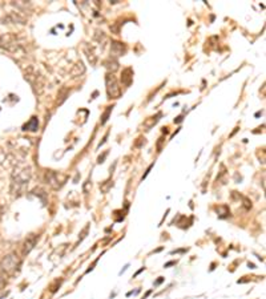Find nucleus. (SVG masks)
<instances>
[{"label":"nucleus","mask_w":266,"mask_h":299,"mask_svg":"<svg viewBox=\"0 0 266 299\" xmlns=\"http://www.w3.org/2000/svg\"><path fill=\"white\" fill-rule=\"evenodd\" d=\"M31 178V169L29 168H19L12 175V185H16V188H24L28 185V181Z\"/></svg>","instance_id":"obj_1"},{"label":"nucleus","mask_w":266,"mask_h":299,"mask_svg":"<svg viewBox=\"0 0 266 299\" xmlns=\"http://www.w3.org/2000/svg\"><path fill=\"white\" fill-rule=\"evenodd\" d=\"M106 93L110 99H119L121 96V88L119 87L117 78L113 74H108L106 76Z\"/></svg>","instance_id":"obj_2"},{"label":"nucleus","mask_w":266,"mask_h":299,"mask_svg":"<svg viewBox=\"0 0 266 299\" xmlns=\"http://www.w3.org/2000/svg\"><path fill=\"white\" fill-rule=\"evenodd\" d=\"M26 78H27L29 83L32 84L33 88L36 89L37 93H42L44 89V78L39 72H36L32 67H29L28 72L26 74Z\"/></svg>","instance_id":"obj_3"},{"label":"nucleus","mask_w":266,"mask_h":299,"mask_svg":"<svg viewBox=\"0 0 266 299\" xmlns=\"http://www.w3.org/2000/svg\"><path fill=\"white\" fill-rule=\"evenodd\" d=\"M46 181L47 184L50 185L52 189H60L67 181V175L57 173V172L50 171L46 173Z\"/></svg>","instance_id":"obj_4"},{"label":"nucleus","mask_w":266,"mask_h":299,"mask_svg":"<svg viewBox=\"0 0 266 299\" xmlns=\"http://www.w3.org/2000/svg\"><path fill=\"white\" fill-rule=\"evenodd\" d=\"M18 266H19V257L15 253L8 254V255L3 258V261L0 262L1 270H4L5 273L14 272Z\"/></svg>","instance_id":"obj_5"},{"label":"nucleus","mask_w":266,"mask_h":299,"mask_svg":"<svg viewBox=\"0 0 266 299\" xmlns=\"http://www.w3.org/2000/svg\"><path fill=\"white\" fill-rule=\"evenodd\" d=\"M39 241V235H35L32 234L31 237H28L27 241L24 242V250L23 253L24 254H28L31 250H32L33 248H35V245H36V242Z\"/></svg>","instance_id":"obj_6"},{"label":"nucleus","mask_w":266,"mask_h":299,"mask_svg":"<svg viewBox=\"0 0 266 299\" xmlns=\"http://www.w3.org/2000/svg\"><path fill=\"white\" fill-rule=\"evenodd\" d=\"M110 48H112V53L116 56H123L125 53V51H127V47L123 43L119 42H112Z\"/></svg>","instance_id":"obj_7"},{"label":"nucleus","mask_w":266,"mask_h":299,"mask_svg":"<svg viewBox=\"0 0 266 299\" xmlns=\"http://www.w3.org/2000/svg\"><path fill=\"white\" fill-rule=\"evenodd\" d=\"M39 129V121H37L36 117H32V119L28 121L27 124L24 125V130H31V132H36Z\"/></svg>","instance_id":"obj_8"},{"label":"nucleus","mask_w":266,"mask_h":299,"mask_svg":"<svg viewBox=\"0 0 266 299\" xmlns=\"http://www.w3.org/2000/svg\"><path fill=\"white\" fill-rule=\"evenodd\" d=\"M132 76H133L132 69L131 68L125 69L124 72H123V83H124L125 85H129L131 81H132Z\"/></svg>","instance_id":"obj_9"},{"label":"nucleus","mask_w":266,"mask_h":299,"mask_svg":"<svg viewBox=\"0 0 266 299\" xmlns=\"http://www.w3.org/2000/svg\"><path fill=\"white\" fill-rule=\"evenodd\" d=\"M106 67L108 69H110V71H116V69L119 68V63L117 61H110L109 59L106 61Z\"/></svg>","instance_id":"obj_10"},{"label":"nucleus","mask_w":266,"mask_h":299,"mask_svg":"<svg viewBox=\"0 0 266 299\" xmlns=\"http://www.w3.org/2000/svg\"><path fill=\"white\" fill-rule=\"evenodd\" d=\"M110 111H112V106H108V109H106V113H104V116H103V120H101V124H106V120H108V117H109Z\"/></svg>","instance_id":"obj_11"},{"label":"nucleus","mask_w":266,"mask_h":299,"mask_svg":"<svg viewBox=\"0 0 266 299\" xmlns=\"http://www.w3.org/2000/svg\"><path fill=\"white\" fill-rule=\"evenodd\" d=\"M5 282H7V275H5V273H0V287H3V286L5 285Z\"/></svg>","instance_id":"obj_12"},{"label":"nucleus","mask_w":266,"mask_h":299,"mask_svg":"<svg viewBox=\"0 0 266 299\" xmlns=\"http://www.w3.org/2000/svg\"><path fill=\"white\" fill-rule=\"evenodd\" d=\"M162 281H164V279H162V278H160V279H159V281L156 282V285H160V283H161V282H162Z\"/></svg>","instance_id":"obj_13"}]
</instances>
